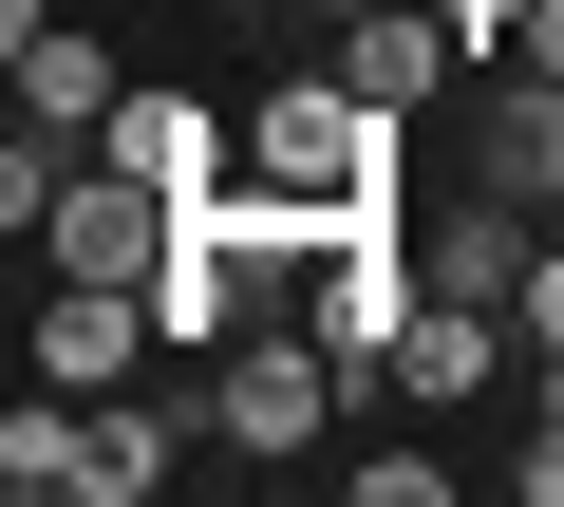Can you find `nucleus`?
<instances>
[{
  "label": "nucleus",
  "instance_id": "nucleus-1",
  "mask_svg": "<svg viewBox=\"0 0 564 507\" xmlns=\"http://www.w3.org/2000/svg\"><path fill=\"white\" fill-rule=\"evenodd\" d=\"M377 169H395V113H377L358 76H302V95H263V113H245V188H263V207H302V225H358Z\"/></svg>",
  "mask_w": 564,
  "mask_h": 507
},
{
  "label": "nucleus",
  "instance_id": "nucleus-2",
  "mask_svg": "<svg viewBox=\"0 0 564 507\" xmlns=\"http://www.w3.org/2000/svg\"><path fill=\"white\" fill-rule=\"evenodd\" d=\"M339 395H358V376L321 357V320H302V339L263 320V339L207 357V451H263V470H282V451H321V432H339Z\"/></svg>",
  "mask_w": 564,
  "mask_h": 507
},
{
  "label": "nucleus",
  "instance_id": "nucleus-3",
  "mask_svg": "<svg viewBox=\"0 0 564 507\" xmlns=\"http://www.w3.org/2000/svg\"><path fill=\"white\" fill-rule=\"evenodd\" d=\"M170 225H188V188H151L132 151H76V188H57V225H39V264H57V283H151V264H170Z\"/></svg>",
  "mask_w": 564,
  "mask_h": 507
},
{
  "label": "nucleus",
  "instance_id": "nucleus-4",
  "mask_svg": "<svg viewBox=\"0 0 564 507\" xmlns=\"http://www.w3.org/2000/svg\"><path fill=\"white\" fill-rule=\"evenodd\" d=\"M0 57H20V113H39V132H113V95H132L113 38L57 20V0H0Z\"/></svg>",
  "mask_w": 564,
  "mask_h": 507
},
{
  "label": "nucleus",
  "instance_id": "nucleus-5",
  "mask_svg": "<svg viewBox=\"0 0 564 507\" xmlns=\"http://www.w3.org/2000/svg\"><path fill=\"white\" fill-rule=\"evenodd\" d=\"M452 57H470L452 0H339V76H358L377 113H433V95H452Z\"/></svg>",
  "mask_w": 564,
  "mask_h": 507
},
{
  "label": "nucleus",
  "instance_id": "nucleus-6",
  "mask_svg": "<svg viewBox=\"0 0 564 507\" xmlns=\"http://www.w3.org/2000/svg\"><path fill=\"white\" fill-rule=\"evenodd\" d=\"M132 357H170L151 339V283H57L39 301V376L57 395H132Z\"/></svg>",
  "mask_w": 564,
  "mask_h": 507
},
{
  "label": "nucleus",
  "instance_id": "nucleus-7",
  "mask_svg": "<svg viewBox=\"0 0 564 507\" xmlns=\"http://www.w3.org/2000/svg\"><path fill=\"white\" fill-rule=\"evenodd\" d=\"M95 151H132V169H151V188H188V207H226V188H245V132H226L207 95H113V132H95Z\"/></svg>",
  "mask_w": 564,
  "mask_h": 507
},
{
  "label": "nucleus",
  "instance_id": "nucleus-8",
  "mask_svg": "<svg viewBox=\"0 0 564 507\" xmlns=\"http://www.w3.org/2000/svg\"><path fill=\"white\" fill-rule=\"evenodd\" d=\"M170 451H207V414L170 432L151 395H76V507H151V488H170Z\"/></svg>",
  "mask_w": 564,
  "mask_h": 507
},
{
  "label": "nucleus",
  "instance_id": "nucleus-9",
  "mask_svg": "<svg viewBox=\"0 0 564 507\" xmlns=\"http://www.w3.org/2000/svg\"><path fill=\"white\" fill-rule=\"evenodd\" d=\"M527 264H545V207H508V188H470L452 225H433V301H527Z\"/></svg>",
  "mask_w": 564,
  "mask_h": 507
},
{
  "label": "nucleus",
  "instance_id": "nucleus-10",
  "mask_svg": "<svg viewBox=\"0 0 564 507\" xmlns=\"http://www.w3.org/2000/svg\"><path fill=\"white\" fill-rule=\"evenodd\" d=\"M470 188L564 207V76H489V151H470Z\"/></svg>",
  "mask_w": 564,
  "mask_h": 507
},
{
  "label": "nucleus",
  "instance_id": "nucleus-11",
  "mask_svg": "<svg viewBox=\"0 0 564 507\" xmlns=\"http://www.w3.org/2000/svg\"><path fill=\"white\" fill-rule=\"evenodd\" d=\"M395 395H414V414L489 395V301H414V339H395Z\"/></svg>",
  "mask_w": 564,
  "mask_h": 507
},
{
  "label": "nucleus",
  "instance_id": "nucleus-12",
  "mask_svg": "<svg viewBox=\"0 0 564 507\" xmlns=\"http://www.w3.org/2000/svg\"><path fill=\"white\" fill-rule=\"evenodd\" d=\"M0 488H20V507H76V395H57V376L0 414Z\"/></svg>",
  "mask_w": 564,
  "mask_h": 507
},
{
  "label": "nucleus",
  "instance_id": "nucleus-13",
  "mask_svg": "<svg viewBox=\"0 0 564 507\" xmlns=\"http://www.w3.org/2000/svg\"><path fill=\"white\" fill-rule=\"evenodd\" d=\"M508 488H527V507H564V414H545V432L508 451Z\"/></svg>",
  "mask_w": 564,
  "mask_h": 507
}]
</instances>
